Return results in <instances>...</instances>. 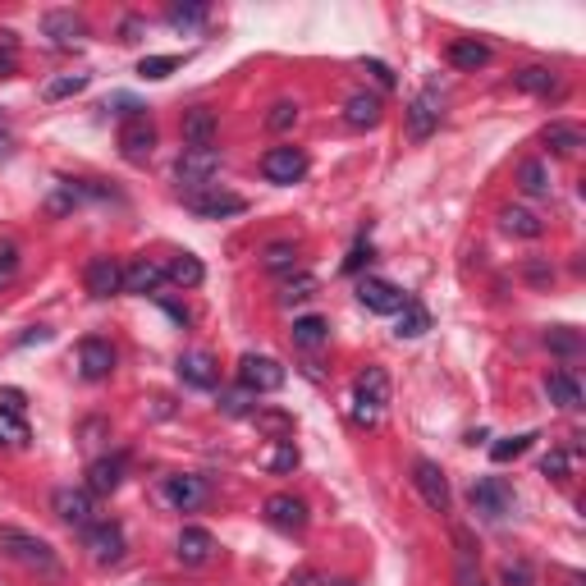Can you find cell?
Returning a JSON list of instances; mask_svg holds the SVG:
<instances>
[{
	"label": "cell",
	"mask_w": 586,
	"mask_h": 586,
	"mask_svg": "<svg viewBox=\"0 0 586 586\" xmlns=\"http://www.w3.org/2000/svg\"><path fill=\"white\" fill-rule=\"evenodd\" d=\"M207 14H211L207 5H170V10H165V19H170V28H179V33H193Z\"/></svg>",
	"instance_id": "38"
},
{
	"label": "cell",
	"mask_w": 586,
	"mask_h": 586,
	"mask_svg": "<svg viewBox=\"0 0 586 586\" xmlns=\"http://www.w3.org/2000/svg\"><path fill=\"white\" fill-rule=\"evenodd\" d=\"M83 545H87V554L97 559V564H120L124 559V527L120 522H110V518H101V522H92L83 532Z\"/></svg>",
	"instance_id": "11"
},
{
	"label": "cell",
	"mask_w": 586,
	"mask_h": 586,
	"mask_svg": "<svg viewBox=\"0 0 586 586\" xmlns=\"http://www.w3.org/2000/svg\"><path fill=\"white\" fill-rule=\"evenodd\" d=\"M413 486H417V495H422V504L431 513H449L454 495H449V477H445V467H440V463L417 458V463H413Z\"/></svg>",
	"instance_id": "9"
},
{
	"label": "cell",
	"mask_w": 586,
	"mask_h": 586,
	"mask_svg": "<svg viewBox=\"0 0 586 586\" xmlns=\"http://www.w3.org/2000/svg\"><path fill=\"white\" fill-rule=\"evenodd\" d=\"M220 174V152L216 147H184L179 161H174V179L184 193H197V188H211Z\"/></svg>",
	"instance_id": "4"
},
{
	"label": "cell",
	"mask_w": 586,
	"mask_h": 586,
	"mask_svg": "<svg viewBox=\"0 0 586 586\" xmlns=\"http://www.w3.org/2000/svg\"><path fill=\"white\" fill-rule=\"evenodd\" d=\"M252 399H257V394H248V390H225V394H220V413H225V417H243L252 408Z\"/></svg>",
	"instance_id": "47"
},
{
	"label": "cell",
	"mask_w": 586,
	"mask_h": 586,
	"mask_svg": "<svg viewBox=\"0 0 586 586\" xmlns=\"http://www.w3.org/2000/svg\"><path fill=\"white\" fill-rule=\"evenodd\" d=\"M362 261H371V243H367V239L353 243V252L344 257V271H348V275H358V271H362Z\"/></svg>",
	"instance_id": "49"
},
{
	"label": "cell",
	"mask_w": 586,
	"mask_h": 586,
	"mask_svg": "<svg viewBox=\"0 0 586 586\" xmlns=\"http://www.w3.org/2000/svg\"><path fill=\"white\" fill-rule=\"evenodd\" d=\"M467 504H472V513H481V518L500 522L518 509V495H513V486L504 477H477L472 490H467Z\"/></svg>",
	"instance_id": "3"
},
{
	"label": "cell",
	"mask_w": 586,
	"mask_h": 586,
	"mask_svg": "<svg viewBox=\"0 0 586 586\" xmlns=\"http://www.w3.org/2000/svg\"><path fill=\"white\" fill-rule=\"evenodd\" d=\"M545 138V147H550L554 156H577L586 147V133H582V124H568V120H554L550 129L541 133Z\"/></svg>",
	"instance_id": "27"
},
{
	"label": "cell",
	"mask_w": 586,
	"mask_h": 586,
	"mask_svg": "<svg viewBox=\"0 0 586 586\" xmlns=\"http://www.w3.org/2000/svg\"><path fill=\"white\" fill-rule=\"evenodd\" d=\"M87 83H92V78H87V74H60V78H51V83L42 87V97H46V101H65V97H78V92H83Z\"/></svg>",
	"instance_id": "37"
},
{
	"label": "cell",
	"mask_w": 586,
	"mask_h": 586,
	"mask_svg": "<svg viewBox=\"0 0 586 586\" xmlns=\"http://www.w3.org/2000/svg\"><path fill=\"white\" fill-rule=\"evenodd\" d=\"M42 33L51 37L55 46H74L78 37H87V23L78 19L74 10H46L42 14Z\"/></svg>",
	"instance_id": "24"
},
{
	"label": "cell",
	"mask_w": 586,
	"mask_h": 586,
	"mask_svg": "<svg viewBox=\"0 0 586 586\" xmlns=\"http://www.w3.org/2000/svg\"><path fill=\"white\" fill-rule=\"evenodd\" d=\"M257 431H266L275 445H280V440L293 435V417L289 413H257Z\"/></svg>",
	"instance_id": "42"
},
{
	"label": "cell",
	"mask_w": 586,
	"mask_h": 586,
	"mask_svg": "<svg viewBox=\"0 0 586 586\" xmlns=\"http://www.w3.org/2000/svg\"><path fill=\"white\" fill-rule=\"evenodd\" d=\"M358 303L376 316H399V307L408 303V293L394 280H380V275H362L358 280Z\"/></svg>",
	"instance_id": "10"
},
{
	"label": "cell",
	"mask_w": 586,
	"mask_h": 586,
	"mask_svg": "<svg viewBox=\"0 0 586 586\" xmlns=\"http://www.w3.org/2000/svg\"><path fill=\"white\" fill-rule=\"evenodd\" d=\"M165 280H174L179 289H197V284L207 280V271H202V261H197L193 252H179V257L165 266Z\"/></svg>",
	"instance_id": "32"
},
{
	"label": "cell",
	"mask_w": 586,
	"mask_h": 586,
	"mask_svg": "<svg viewBox=\"0 0 586 586\" xmlns=\"http://www.w3.org/2000/svg\"><path fill=\"white\" fill-rule=\"evenodd\" d=\"M161 495H165V504H174L179 513H193V509L207 504L211 486H207V477H188V472H179V477L161 481Z\"/></svg>",
	"instance_id": "14"
},
{
	"label": "cell",
	"mask_w": 586,
	"mask_h": 586,
	"mask_svg": "<svg viewBox=\"0 0 586 586\" xmlns=\"http://www.w3.org/2000/svg\"><path fill=\"white\" fill-rule=\"evenodd\" d=\"M513 83H518V92H532V97H559V74L545 65H527L522 74H513Z\"/></svg>",
	"instance_id": "28"
},
{
	"label": "cell",
	"mask_w": 586,
	"mask_h": 586,
	"mask_svg": "<svg viewBox=\"0 0 586 586\" xmlns=\"http://www.w3.org/2000/svg\"><path fill=\"white\" fill-rule=\"evenodd\" d=\"M440 120H445V92H440L435 83H426L422 92L408 101V138L426 142L435 129H440Z\"/></svg>",
	"instance_id": "6"
},
{
	"label": "cell",
	"mask_w": 586,
	"mask_h": 586,
	"mask_svg": "<svg viewBox=\"0 0 586 586\" xmlns=\"http://www.w3.org/2000/svg\"><path fill=\"white\" fill-rule=\"evenodd\" d=\"M184 207L202 220H225V216H243L248 202L239 193H229V188L211 184V188H197V193H184Z\"/></svg>",
	"instance_id": "7"
},
{
	"label": "cell",
	"mask_w": 586,
	"mask_h": 586,
	"mask_svg": "<svg viewBox=\"0 0 586 586\" xmlns=\"http://www.w3.org/2000/svg\"><path fill=\"white\" fill-rule=\"evenodd\" d=\"M532 440H536L532 431H527V435H509V440H500V445H490V458H495V463H513V458H522L527 449H532Z\"/></svg>",
	"instance_id": "41"
},
{
	"label": "cell",
	"mask_w": 586,
	"mask_h": 586,
	"mask_svg": "<svg viewBox=\"0 0 586 586\" xmlns=\"http://www.w3.org/2000/svg\"><path fill=\"white\" fill-rule=\"evenodd\" d=\"M500 582L504 586H536V573L527 559H509V564L500 568Z\"/></svg>",
	"instance_id": "43"
},
{
	"label": "cell",
	"mask_w": 586,
	"mask_h": 586,
	"mask_svg": "<svg viewBox=\"0 0 586 586\" xmlns=\"http://www.w3.org/2000/svg\"><path fill=\"white\" fill-rule=\"evenodd\" d=\"M454 545H458V554H454V586H486V573H481V564H477V541H472V532H463V527H458Z\"/></svg>",
	"instance_id": "20"
},
{
	"label": "cell",
	"mask_w": 586,
	"mask_h": 586,
	"mask_svg": "<svg viewBox=\"0 0 586 586\" xmlns=\"http://www.w3.org/2000/svg\"><path fill=\"white\" fill-rule=\"evenodd\" d=\"M161 284H165L161 266H156V261H147V257H138V261H129V266H124L120 293H138V298H147V293H156Z\"/></svg>",
	"instance_id": "23"
},
{
	"label": "cell",
	"mask_w": 586,
	"mask_h": 586,
	"mask_svg": "<svg viewBox=\"0 0 586 586\" xmlns=\"http://www.w3.org/2000/svg\"><path fill=\"white\" fill-rule=\"evenodd\" d=\"M504 229L509 234H518V239H541L545 234V220L536 216V211H527V207H504Z\"/></svg>",
	"instance_id": "33"
},
{
	"label": "cell",
	"mask_w": 586,
	"mask_h": 586,
	"mask_svg": "<svg viewBox=\"0 0 586 586\" xmlns=\"http://www.w3.org/2000/svg\"><path fill=\"white\" fill-rule=\"evenodd\" d=\"M51 509L60 522H69V527H78V532H87L92 522H97V504H92V490H74V486H60L51 495Z\"/></svg>",
	"instance_id": "12"
},
{
	"label": "cell",
	"mask_w": 586,
	"mask_h": 586,
	"mask_svg": "<svg viewBox=\"0 0 586 586\" xmlns=\"http://www.w3.org/2000/svg\"><path fill=\"white\" fill-rule=\"evenodd\" d=\"M14 74V51H5L0 55V78H10Z\"/></svg>",
	"instance_id": "54"
},
{
	"label": "cell",
	"mask_w": 586,
	"mask_h": 586,
	"mask_svg": "<svg viewBox=\"0 0 586 586\" xmlns=\"http://www.w3.org/2000/svg\"><path fill=\"white\" fill-rule=\"evenodd\" d=\"M545 348L559 353V358H577V353H582V335L568 326H554V330H545Z\"/></svg>",
	"instance_id": "36"
},
{
	"label": "cell",
	"mask_w": 586,
	"mask_h": 586,
	"mask_svg": "<svg viewBox=\"0 0 586 586\" xmlns=\"http://www.w3.org/2000/svg\"><path fill=\"white\" fill-rule=\"evenodd\" d=\"M184 147H216V110H184Z\"/></svg>",
	"instance_id": "25"
},
{
	"label": "cell",
	"mask_w": 586,
	"mask_h": 586,
	"mask_svg": "<svg viewBox=\"0 0 586 586\" xmlns=\"http://www.w3.org/2000/svg\"><path fill=\"white\" fill-rule=\"evenodd\" d=\"M541 477H550V481H564V477H568V454H564V449H554V454H545Z\"/></svg>",
	"instance_id": "48"
},
{
	"label": "cell",
	"mask_w": 586,
	"mask_h": 586,
	"mask_svg": "<svg viewBox=\"0 0 586 586\" xmlns=\"http://www.w3.org/2000/svg\"><path fill=\"white\" fill-rule=\"evenodd\" d=\"M156 152V124L147 110H133V115H124L120 120V156L129 165H147Z\"/></svg>",
	"instance_id": "5"
},
{
	"label": "cell",
	"mask_w": 586,
	"mask_h": 586,
	"mask_svg": "<svg viewBox=\"0 0 586 586\" xmlns=\"http://www.w3.org/2000/svg\"><path fill=\"white\" fill-rule=\"evenodd\" d=\"M284 380H289V371L275 358H266V353H243L239 358V385L248 394H271V390H280Z\"/></svg>",
	"instance_id": "8"
},
{
	"label": "cell",
	"mask_w": 586,
	"mask_h": 586,
	"mask_svg": "<svg viewBox=\"0 0 586 586\" xmlns=\"http://www.w3.org/2000/svg\"><path fill=\"white\" fill-rule=\"evenodd\" d=\"M28 440H33V431H28L23 413H5V408H0V445L28 449Z\"/></svg>",
	"instance_id": "34"
},
{
	"label": "cell",
	"mask_w": 586,
	"mask_h": 586,
	"mask_svg": "<svg viewBox=\"0 0 586 586\" xmlns=\"http://www.w3.org/2000/svg\"><path fill=\"white\" fill-rule=\"evenodd\" d=\"M179 380H184V385H193V390H216V385H220L216 358H211V353H202V348L184 353V358H179Z\"/></svg>",
	"instance_id": "19"
},
{
	"label": "cell",
	"mask_w": 586,
	"mask_h": 586,
	"mask_svg": "<svg viewBox=\"0 0 586 586\" xmlns=\"http://www.w3.org/2000/svg\"><path fill=\"white\" fill-rule=\"evenodd\" d=\"M14 271H19V248H14V243H0V284L10 280Z\"/></svg>",
	"instance_id": "50"
},
{
	"label": "cell",
	"mask_w": 586,
	"mask_h": 586,
	"mask_svg": "<svg viewBox=\"0 0 586 586\" xmlns=\"http://www.w3.org/2000/svg\"><path fill=\"white\" fill-rule=\"evenodd\" d=\"M335 586H358V582H335Z\"/></svg>",
	"instance_id": "57"
},
{
	"label": "cell",
	"mask_w": 586,
	"mask_h": 586,
	"mask_svg": "<svg viewBox=\"0 0 586 586\" xmlns=\"http://www.w3.org/2000/svg\"><path fill=\"white\" fill-rule=\"evenodd\" d=\"M5 152H10V138H5V133H0V156H5Z\"/></svg>",
	"instance_id": "56"
},
{
	"label": "cell",
	"mask_w": 586,
	"mask_h": 586,
	"mask_svg": "<svg viewBox=\"0 0 586 586\" xmlns=\"http://www.w3.org/2000/svg\"><path fill=\"white\" fill-rule=\"evenodd\" d=\"M174 554H179V564L202 568V564H211V554H216V536H211L207 527H184L179 541H174Z\"/></svg>",
	"instance_id": "17"
},
{
	"label": "cell",
	"mask_w": 586,
	"mask_h": 586,
	"mask_svg": "<svg viewBox=\"0 0 586 586\" xmlns=\"http://www.w3.org/2000/svg\"><path fill=\"white\" fill-rule=\"evenodd\" d=\"M266 522L280 532H303L307 527V504L298 495H271L266 500Z\"/></svg>",
	"instance_id": "21"
},
{
	"label": "cell",
	"mask_w": 586,
	"mask_h": 586,
	"mask_svg": "<svg viewBox=\"0 0 586 586\" xmlns=\"http://www.w3.org/2000/svg\"><path fill=\"white\" fill-rule=\"evenodd\" d=\"M261 174H266V184H298L307 174V152L303 147H271V152L261 156Z\"/></svg>",
	"instance_id": "13"
},
{
	"label": "cell",
	"mask_w": 586,
	"mask_h": 586,
	"mask_svg": "<svg viewBox=\"0 0 586 586\" xmlns=\"http://www.w3.org/2000/svg\"><path fill=\"white\" fill-rule=\"evenodd\" d=\"M449 65L463 69V74H477L490 65V46L477 37H458V42H449Z\"/></svg>",
	"instance_id": "26"
},
{
	"label": "cell",
	"mask_w": 586,
	"mask_h": 586,
	"mask_svg": "<svg viewBox=\"0 0 586 586\" xmlns=\"http://www.w3.org/2000/svg\"><path fill=\"white\" fill-rule=\"evenodd\" d=\"M293 124H298V106H293V101H275L271 115H266V129L284 133V129H293Z\"/></svg>",
	"instance_id": "44"
},
{
	"label": "cell",
	"mask_w": 586,
	"mask_h": 586,
	"mask_svg": "<svg viewBox=\"0 0 586 586\" xmlns=\"http://www.w3.org/2000/svg\"><path fill=\"white\" fill-rule=\"evenodd\" d=\"M138 37H142V19H138V14H133V19H124V28H120V42H138Z\"/></svg>",
	"instance_id": "53"
},
{
	"label": "cell",
	"mask_w": 586,
	"mask_h": 586,
	"mask_svg": "<svg viewBox=\"0 0 586 586\" xmlns=\"http://www.w3.org/2000/svg\"><path fill=\"white\" fill-rule=\"evenodd\" d=\"M385 403H390V376H385V367H367L353 385V422L376 426Z\"/></svg>",
	"instance_id": "2"
},
{
	"label": "cell",
	"mask_w": 586,
	"mask_h": 586,
	"mask_svg": "<svg viewBox=\"0 0 586 586\" xmlns=\"http://www.w3.org/2000/svg\"><path fill=\"white\" fill-rule=\"evenodd\" d=\"M124 467H129L124 454L92 458V467H87V490H92V495H115V490L124 486Z\"/></svg>",
	"instance_id": "16"
},
{
	"label": "cell",
	"mask_w": 586,
	"mask_h": 586,
	"mask_svg": "<svg viewBox=\"0 0 586 586\" xmlns=\"http://www.w3.org/2000/svg\"><path fill=\"white\" fill-rule=\"evenodd\" d=\"M545 394H550V403L554 408H564V413L582 408V380H577L568 367H554L550 376H545Z\"/></svg>",
	"instance_id": "22"
},
{
	"label": "cell",
	"mask_w": 586,
	"mask_h": 586,
	"mask_svg": "<svg viewBox=\"0 0 586 586\" xmlns=\"http://www.w3.org/2000/svg\"><path fill=\"white\" fill-rule=\"evenodd\" d=\"M344 120L353 124V129H376L380 124V97H371V92H353L344 106Z\"/></svg>",
	"instance_id": "29"
},
{
	"label": "cell",
	"mask_w": 586,
	"mask_h": 586,
	"mask_svg": "<svg viewBox=\"0 0 586 586\" xmlns=\"http://www.w3.org/2000/svg\"><path fill=\"white\" fill-rule=\"evenodd\" d=\"M0 408L5 413H23V390H0Z\"/></svg>",
	"instance_id": "52"
},
{
	"label": "cell",
	"mask_w": 586,
	"mask_h": 586,
	"mask_svg": "<svg viewBox=\"0 0 586 586\" xmlns=\"http://www.w3.org/2000/svg\"><path fill=\"white\" fill-rule=\"evenodd\" d=\"M367 74H376L380 87H394V69H390V65H380V60H367Z\"/></svg>",
	"instance_id": "51"
},
{
	"label": "cell",
	"mask_w": 586,
	"mask_h": 586,
	"mask_svg": "<svg viewBox=\"0 0 586 586\" xmlns=\"http://www.w3.org/2000/svg\"><path fill=\"white\" fill-rule=\"evenodd\" d=\"M293 261H298V248H293V243H266V252H261V266H266V271H293Z\"/></svg>",
	"instance_id": "40"
},
{
	"label": "cell",
	"mask_w": 586,
	"mask_h": 586,
	"mask_svg": "<svg viewBox=\"0 0 586 586\" xmlns=\"http://www.w3.org/2000/svg\"><path fill=\"white\" fill-rule=\"evenodd\" d=\"M426 330H431V312H426L417 298H408V303L399 307V326H394V335L399 339H422Z\"/></svg>",
	"instance_id": "30"
},
{
	"label": "cell",
	"mask_w": 586,
	"mask_h": 586,
	"mask_svg": "<svg viewBox=\"0 0 586 586\" xmlns=\"http://www.w3.org/2000/svg\"><path fill=\"white\" fill-rule=\"evenodd\" d=\"M174 69H179V55H147L138 65V74L142 78H170Z\"/></svg>",
	"instance_id": "45"
},
{
	"label": "cell",
	"mask_w": 586,
	"mask_h": 586,
	"mask_svg": "<svg viewBox=\"0 0 586 586\" xmlns=\"http://www.w3.org/2000/svg\"><path fill=\"white\" fill-rule=\"evenodd\" d=\"M527 280H536V284H545V280H550V271H545V266H527Z\"/></svg>",
	"instance_id": "55"
},
{
	"label": "cell",
	"mask_w": 586,
	"mask_h": 586,
	"mask_svg": "<svg viewBox=\"0 0 586 586\" xmlns=\"http://www.w3.org/2000/svg\"><path fill=\"white\" fill-rule=\"evenodd\" d=\"M266 467H271V472H293V467H298V449H293V440H280V445L271 449V458H266Z\"/></svg>",
	"instance_id": "46"
},
{
	"label": "cell",
	"mask_w": 586,
	"mask_h": 586,
	"mask_svg": "<svg viewBox=\"0 0 586 586\" xmlns=\"http://www.w3.org/2000/svg\"><path fill=\"white\" fill-rule=\"evenodd\" d=\"M0 550L10 554L14 564L33 568V573H42V577H60V573H65V568H60V554H55L42 536L23 532V527H0Z\"/></svg>",
	"instance_id": "1"
},
{
	"label": "cell",
	"mask_w": 586,
	"mask_h": 586,
	"mask_svg": "<svg viewBox=\"0 0 586 586\" xmlns=\"http://www.w3.org/2000/svg\"><path fill=\"white\" fill-rule=\"evenodd\" d=\"M83 284L92 298H115L124 284V266L115 257H92L87 261V271H83Z\"/></svg>",
	"instance_id": "15"
},
{
	"label": "cell",
	"mask_w": 586,
	"mask_h": 586,
	"mask_svg": "<svg viewBox=\"0 0 586 586\" xmlns=\"http://www.w3.org/2000/svg\"><path fill=\"white\" fill-rule=\"evenodd\" d=\"M78 371H83L87 380H106L110 371H115V348H110L106 339L87 335L83 344H78Z\"/></svg>",
	"instance_id": "18"
},
{
	"label": "cell",
	"mask_w": 586,
	"mask_h": 586,
	"mask_svg": "<svg viewBox=\"0 0 586 586\" xmlns=\"http://www.w3.org/2000/svg\"><path fill=\"white\" fill-rule=\"evenodd\" d=\"M518 184H522V193H527V197H545V193H550V170H545V161H522Z\"/></svg>",
	"instance_id": "35"
},
{
	"label": "cell",
	"mask_w": 586,
	"mask_h": 586,
	"mask_svg": "<svg viewBox=\"0 0 586 586\" xmlns=\"http://www.w3.org/2000/svg\"><path fill=\"white\" fill-rule=\"evenodd\" d=\"M293 344L307 348V353H316V348L330 344V326L321 321V316H298V321H293Z\"/></svg>",
	"instance_id": "31"
},
{
	"label": "cell",
	"mask_w": 586,
	"mask_h": 586,
	"mask_svg": "<svg viewBox=\"0 0 586 586\" xmlns=\"http://www.w3.org/2000/svg\"><path fill=\"white\" fill-rule=\"evenodd\" d=\"M312 293H316V275H293V280H284V284H280V303H284V307L307 303Z\"/></svg>",
	"instance_id": "39"
}]
</instances>
